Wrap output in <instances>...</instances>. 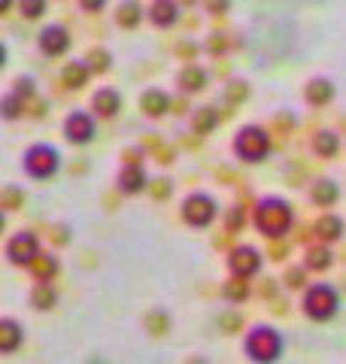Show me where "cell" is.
<instances>
[{
  "label": "cell",
  "instance_id": "cell-12",
  "mask_svg": "<svg viewBox=\"0 0 346 364\" xmlns=\"http://www.w3.org/2000/svg\"><path fill=\"white\" fill-rule=\"evenodd\" d=\"M140 107H143V112H146V116L158 119V116H164V112L170 109V97H167L164 91H161V88H149L146 95L140 97Z\"/></svg>",
  "mask_w": 346,
  "mask_h": 364
},
{
  "label": "cell",
  "instance_id": "cell-21",
  "mask_svg": "<svg viewBox=\"0 0 346 364\" xmlns=\"http://www.w3.org/2000/svg\"><path fill=\"white\" fill-rule=\"evenodd\" d=\"M55 301H58V294H55V289L49 286V282H37V286H33L31 304L37 306V310H52Z\"/></svg>",
  "mask_w": 346,
  "mask_h": 364
},
{
  "label": "cell",
  "instance_id": "cell-41",
  "mask_svg": "<svg viewBox=\"0 0 346 364\" xmlns=\"http://www.w3.org/2000/svg\"><path fill=\"white\" fill-rule=\"evenodd\" d=\"M88 364H107V361H103V358H98V355H95V358H88Z\"/></svg>",
  "mask_w": 346,
  "mask_h": 364
},
{
  "label": "cell",
  "instance_id": "cell-29",
  "mask_svg": "<svg viewBox=\"0 0 346 364\" xmlns=\"http://www.w3.org/2000/svg\"><path fill=\"white\" fill-rule=\"evenodd\" d=\"M88 61H91V70H98V73H107L110 70V52L107 49H95L88 55Z\"/></svg>",
  "mask_w": 346,
  "mask_h": 364
},
{
  "label": "cell",
  "instance_id": "cell-35",
  "mask_svg": "<svg viewBox=\"0 0 346 364\" xmlns=\"http://www.w3.org/2000/svg\"><path fill=\"white\" fill-rule=\"evenodd\" d=\"M43 9H46V4H40V0H33V4H21V13H25L28 18H37Z\"/></svg>",
  "mask_w": 346,
  "mask_h": 364
},
{
  "label": "cell",
  "instance_id": "cell-11",
  "mask_svg": "<svg viewBox=\"0 0 346 364\" xmlns=\"http://www.w3.org/2000/svg\"><path fill=\"white\" fill-rule=\"evenodd\" d=\"M91 107H95V112H98V116L110 119V116H115V112L122 109V97L115 95L112 88H100L98 95L91 97Z\"/></svg>",
  "mask_w": 346,
  "mask_h": 364
},
{
  "label": "cell",
  "instance_id": "cell-8",
  "mask_svg": "<svg viewBox=\"0 0 346 364\" xmlns=\"http://www.w3.org/2000/svg\"><path fill=\"white\" fill-rule=\"evenodd\" d=\"M228 267H231V273H234V279H249V277H256V273H258L261 255L252 246H240V249L231 252Z\"/></svg>",
  "mask_w": 346,
  "mask_h": 364
},
{
  "label": "cell",
  "instance_id": "cell-37",
  "mask_svg": "<svg viewBox=\"0 0 346 364\" xmlns=\"http://www.w3.org/2000/svg\"><path fill=\"white\" fill-rule=\"evenodd\" d=\"M240 225H243V213H240V210H231V215H228V231H237Z\"/></svg>",
  "mask_w": 346,
  "mask_h": 364
},
{
  "label": "cell",
  "instance_id": "cell-22",
  "mask_svg": "<svg viewBox=\"0 0 346 364\" xmlns=\"http://www.w3.org/2000/svg\"><path fill=\"white\" fill-rule=\"evenodd\" d=\"M313 149H316L322 158L337 155V149H340L337 134H331V131H319V134H316V140H313Z\"/></svg>",
  "mask_w": 346,
  "mask_h": 364
},
{
  "label": "cell",
  "instance_id": "cell-9",
  "mask_svg": "<svg viewBox=\"0 0 346 364\" xmlns=\"http://www.w3.org/2000/svg\"><path fill=\"white\" fill-rule=\"evenodd\" d=\"M91 134H95V122H91V116H85V112H73V116H67L64 122V136L70 143H88Z\"/></svg>",
  "mask_w": 346,
  "mask_h": 364
},
{
  "label": "cell",
  "instance_id": "cell-2",
  "mask_svg": "<svg viewBox=\"0 0 346 364\" xmlns=\"http://www.w3.org/2000/svg\"><path fill=\"white\" fill-rule=\"evenodd\" d=\"M246 355L256 361V364H273L276 358L283 355V337L273 331V328L261 325V328H252L249 337H246Z\"/></svg>",
  "mask_w": 346,
  "mask_h": 364
},
{
  "label": "cell",
  "instance_id": "cell-16",
  "mask_svg": "<svg viewBox=\"0 0 346 364\" xmlns=\"http://www.w3.org/2000/svg\"><path fill=\"white\" fill-rule=\"evenodd\" d=\"M331 97H334V85L328 82V79H310V85H307V100L310 104L325 107Z\"/></svg>",
  "mask_w": 346,
  "mask_h": 364
},
{
  "label": "cell",
  "instance_id": "cell-33",
  "mask_svg": "<svg viewBox=\"0 0 346 364\" xmlns=\"http://www.w3.org/2000/svg\"><path fill=\"white\" fill-rule=\"evenodd\" d=\"M285 286H288V289H301V286H304V270H301V267H288Z\"/></svg>",
  "mask_w": 346,
  "mask_h": 364
},
{
  "label": "cell",
  "instance_id": "cell-6",
  "mask_svg": "<svg viewBox=\"0 0 346 364\" xmlns=\"http://www.w3.org/2000/svg\"><path fill=\"white\" fill-rule=\"evenodd\" d=\"M182 219L194 228H206L216 219V200L210 195H204V191H194V195L182 200Z\"/></svg>",
  "mask_w": 346,
  "mask_h": 364
},
{
  "label": "cell",
  "instance_id": "cell-40",
  "mask_svg": "<svg viewBox=\"0 0 346 364\" xmlns=\"http://www.w3.org/2000/svg\"><path fill=\"white\" fill-rule=\"evenodd\" d=\"M83 6H85V9H100L103 4H100V0H85V4H83Z\"/></svg>",
  "mask_w": 346,
  "mask_h": 364
},
{
  "label": "cell",
  "instance_id": "cell-32",
  "mask_svg": "<svg viewBox=\"0 0 346 364\" xmlns=\"http://www.w3.org/2000/svg\"><path fill=\"white\" fill-rule=\"evenodd\" d=\"M21 200H25V195H21L19 188H4V207L6 210H16Z\"/></svg>",
  "mask_w": 346,
  "mask_h": 364
},
{
  "label": "cell",
  "instance_id": "cell-28",
  "mask_svg": "<svg viewBox=\"0 0 346 364\" xmlns=\"http://www.w3.org/2000/svg\"><path fill=\"white\" fill-rule=\"evenodd\" d=\"M225 298H228V301H246V298H249L246 279H231L228 286H225Z\"/></svg>",
  "mask_w": 346,
  "mask_h": 364
},
{
  "label": "cell",
  "instance_id": "cell-25",
  "mask_svg": "<svg viewBox=\"0 0 346 364\" xmlns=\"http://www.w3.org/2000/svg\"><path fill=\"white\" fill-rule=\"evenodd\" d=\"M146 328H149V334H167L170 331V316L164 310H152V313H146Z\"/></svg>",
  "mask_w": 346,
  "mask_h": 364
},
{
  "label": "cell",
  "instance_id": "cell-36",
  "mask_svg": "<svg viewBox=\"0 0 346 364\" xmlns=\"http://www.w3.org/2000/svg\"><path fill=\"white\" fill-rule=\"evenodd\" d=\"M16 95L19 97H31L33 95V82H31V79H19V82H16Z\"/></svg>",
  "mask_w": 346,
  "mask_h": 364
},
{
  "label": "cell",
  "instance_id": "cell-27",
  "mask_svg": "<svg viewBox=\"0 0 346 364\" xmlns=\"http://www.w3.org/2000/svg\"><path fill=\"white\" fill-rule=\"evenodd\" d=\"M140 18H143V9L137 4H122L119 6V25L122 28H137L140 25Z\"/></svg>",
  "mask_w": 346,
  "mask_h": 364
},
{
  "label": "cell",
  "instance_id": "cell-31",
  "mask_svg": "<svg viewBox=\"0 0 346 364\" xmlns=\"http://www.w3.org/2000/svg\"><path fill=\"white\" fill-rule=\"evenodd\" d=\"M19 112H21V97L19 95H6L4 97V116L6 119H19Z\"/></svg>",
  "mask_w": 346,
  "mask_h": 364
},
{
  "label": "cell",
  "instance_id": "cell-7",
  "mask_svg": "<svg viewBox=\"0 0 346 364\" xmlns=\"http://www.w3.org/2000/svg\"><path fill=\"white\" fill-rule=\"evenodd\" d=\"M6 258L13 261V264H33V261L40 258L37 237H33L31 231H21V234H16L13 240L6 243Z\"/></svg>",
  "mask_w": 346,
  "mask_h": 364
},
{
  "label": "cell",
  "instance_id": "cell-17",
  "mask_svg": "<svg viewBox=\"0 0 346 364\" xmlns=\"http://www.w3.org/2000/svg\"><path fill=\"white\" fill-rule=\"evenodd\" d=\"M119 188L125 191V195H137V191H143L146 188V173L140 167H128V170H122V176H119Z\"/></svg>",
  "mask_w": 346,
  "mask_h": 364
},
{
  "label": "cell",
  "instance_id": "cell-13",
  "mask_svg": "<svg viewBox=\"0 0 346 364\" xmlns=\"http://www.w3.org/2000/svg\"><path fill=\"white\" fill-rule=\"evenodd\" d=\"M177 82H179L182 91H189V95H192V91H201V88L206 85V70H204L201 64H186V67L179 70Z\"/></svg>",
  "mask_w": 346,
  "mask_h": 364
},
{
  "label": "cell",
  "instance_id": "cell-18",
  "mask_svg": "<svg viewBox=\"0 0 346 364\" xmlns=\"http://www.w3.org/2000/svg\"><path fill=\"white\" fill-rule=\"evenodd\" d=\"M313 231H316V237H322V240H340L343 237V219H337V215H322Z\"/></svg>",
  "mask_w": 346,
  "mask_h": 364
},
{
  "label": "cell",
  "instance_id": "cell-1",
  "mask_svg": "<svg viewBox=\"0 0 346 364\" xmlns=\"http://www.w3.org/2000/svg\"><path fill=\"white\" fill-rule=\"evenodd\" d=\"M256 225L264 237H283L292 228V207L283 198H264L256 210Z\"/></svg>",
  "mask_w": 346,
  "mask_h": 364
},
{
  "label": "cell",
  "instance_id": "cell-34",
  "mask_svg": "<svg viewBox=\"0 0 346 364\" xmlns=\"http://www.w3.org/2000/svg\"><path fill=\"white\" fill-rule=\"evenodd\" d=\"M219 325H225V331H237V328L243 325V318L234 313H225V316H219Z\"/></svg>",
  "mask_w": 346,
  "mask_h": 364
},
{
  "label": "cell",
  "instance_id": "cell-38",
  "mask_svg": "<svg viewBox=\"0 0 346 364\" xmlns=\"http://www.w3.org/2000/svg\"><path fill=\"white\" fill-rule=\"evenodd\" d=\"M125 161H128L131 167H137V161H140V149H128L125 152Z\"/></svg>",
  "mask_w": 346,
  "mask_h": 364
},
{
  "label": "cell",
  "instance_id": "cell-39",
  "mask_svg": "<svg viewBox=\"0 0 346 364\" xmlns=\"http://www.w3.org/2000/svg\"><path fill=\"white\" fill-rule=\"evenodd\" d=\"M152 191H155V198H164V195H167V191H170V186H167V182H164V179H158V186H155Z\"/></svg>",
  "mask_w": 346,
  "mask_h": 364
},
{
  "label": "cell",
  "instance_id": "cell-20",
  "mask_svg": "<svg viewBox=\"0 0 346 364\" xmlns=\"http://www.w3.org/2000/svg\"><path fill=\"white\" fill-rule=\"evenodd\" d=\"M61 79H64L67 88H83V85L88 82V67H85L83 61H70V64L64 67Z\"/></svg>",
  "mask_w": 346,
  "mask_h": 364
},
{
  "label": "cell",
  "instance_id": "cell-15",
  "mask_svg": "<svg viewBox=\"0 0 346 364\" xmlns=\"http://www.w3.org/2000/svg\"><path fill=\"white\" fill-rule=\"evenodd\" d=\"M21 337L25 334H21L16 318H4V322H0V349L4 352H16L19 343H21Z\"/></svg>",
  "mask_w": 346,
  "mask_h": 364
},
{
  "label": "cell",
  "instance_id": "cell-26",
  "mask_svg": "<svg viewBox=\"0 0 346 364\" xmlns=\"http://www.w3.org/2000/svg\"><path fill=\"white\" fill-rule=\"evenodd\" d=\"M216 122H219V116H216L213 107H201L198 112H194V131L198 134H210L216 128Z\"/></svg>",
  "mask_w": 346,
  "mask_h": 364
},
{
  "label": "cell",
  "instance_id": "cell-42",
  "mask_svg": "<svg viewBox=\"0 0 346 364\" xmlns=\"http://www.w3.org/2000/svg\"><path fill=\"white\" fill-rule=\"evenodd\" d=\"M189 364H206V361H204V358H192Z\"/></svg>",
  "mask_w": 346,
  "mask_h": 364
},
{
  "label": "cell",
  "instance_id": "cell-5",
  "mask_svg": "<svg viewBox=\"0 0 346 364\" xmlns=\"http://www.w3.org/2000/svg\"><path fill=\"white\" fill-rule=\"evenodd\" d=\"M58 170V152L52 146H31L25 152V173L33 179H49Z\"/></svg>",
  "mask_w": 346,
  "mask_h": 364
},
{
  "label": "cell",
  "instance_id": "cell-19",
  "mask_svg": "<svg viewBox=\"0 0 346 364\" xmlns=\"http://www.w3.org/2000/svg\"><path fill=\"white\" fill-rule=\"evenodd\" d=\"M340 198V188H337V182H331V179H319L316 186H313V200L319 203V207H331L334 200Z\"/></svg>",
  "mask_w": 346,
  "mask_h": 364
},
{
  "label": "cell",
  "instance_id": "cell-3",
  "mask_svg": "<svg viewBox=\"0 0 346 364\" xmlns=\"http://www.w3.org/2000/svg\"><path fill=\"white\" fill-rule=\"evenodd\" d=\"M271 149V140H268V131L258 128V124H249V128H240L234 136V152L243 158V161H261Z\"/></svg>",
  "mask_w": 346,
  "mask_h": 364
},
{
  "label": "cell",
  "instance_id": "cell-30",
  "mask_svg": "<svg viewBox=\"0 0 346 364\" xmlns=\"http://www.w3.org/2000/svg\"><path fill=\"white\" fill-rule=\"evenodd\" d=\"M225 97L231 100V104H240V100L249 97V85L246 82H231L228 91H225Z\"/></svg>",
  "mask_w": 346,
  "mask_h": 364
},
{
  "label": "cell",
  "instance_id": "cell-14",
  "mask_svg": "<svg viewBox=\"0 0 346 364\" xmlns=\"http://www.w3.org/2000/svg\"><path fill=\"white\" fill-rule=\"evenodd\" d=\"M149 18H152L158 28H170V25H177V18H179V6L167 4V0H158V4L149 6Z\"/></svg>",
  "mask_w": 346,
  "mask_h": 364
},
{
  "label": "cell",
  "instance_id": "cell-23",
  "mask_svg": "<svg viewBox=\"0 0 346 364\" xmlns=\"http://www.w3.org/2000/svg\"><path fill=\"white\" fill-rule=\"evenodd\" d=\"M31 267H33V277H37L40 282H46V279H52L58 273V258L55 255H40Z\"/></svg>",
  "mask_w": 346,
  "mask_h": 364
},
{
  "label": "cell",
  "instance_id": "cell-4",
  "mask_svg": "<svg viewBox=\"0 0 346 364\" xmlns=\"http://www.w3.org/2000/svg\"><path fill=\"white\" fill-rule=\"evenodd\" d=\"M337 291H334L331 286H313L307 291L304 298V313L310 318H316V322H325V318H331L334 313H337Z\"/></svg>",
  "mask_w": 346,
  "mask_h": 364
},
{
  "label": "cell",
  "instance_id": "cell-24",
  "mask_svg": "<svg viewBox=\"0 0 346 364\" xmlns=\"http://www.w3.org/2000/svg\"><path fill=\"white\" fill-rule=\"evenodd\" d=\"M307 267L310 270H328L331 267V252L325 246H310L307 249Z\"/></svg>",
  "mask_w": 346,
  "mask_h": 364
},
{
  "label": "cell",
  "instance_id": "cell-10",
  "mask_svg": "<svg viewBox=\"0 0 346 364\" xmlns=\"http://www.w3.org/2000/svg\"><path fill=\"white\" fill-rule=\"evenodd\" d=\"M67 46H70V37H67V31H64L61 25H49V28L40 33V49L49 55V58H58V55H64Z\"/></svg>",
  "mask_w": 346,
  "mask_h": 364
}]
</instances>
